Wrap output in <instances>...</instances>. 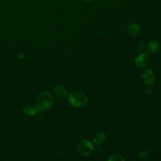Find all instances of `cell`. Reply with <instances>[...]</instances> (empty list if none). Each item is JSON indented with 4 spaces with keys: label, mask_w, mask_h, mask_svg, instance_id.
Returning a JSON list of instances; mask_svg holds the SVG:
<instances>
[{
    "label": "cell",
    "mask_w": 161,
    "mask_h": 161,
    "mask_svg": "<svg viewBox=\"0 0 161 161\" xmlns=\"http://www.w3.org/2000/svg\"><path fill=\"white\" fill-rule=\"evenodd\" d=\"M68 102L74 107L81 108L87 104L88 99L83 92L80 91H75L69 96Z\"/></svg>",
    "instance_id": "6da1fadb"
},
{
    "label": "cell",
    "mask_w": 161,
    "mask_h": 161,
    "mask_svg": "<svg viewBox=\"0 0 161 161\" xmlns=\"http://www.w3.org/2000/svg\"><path fill=\"white\" fill-rule=\"evenodd\" d=\"M53 104V97L49 92L40 93L36 98V106L42 111L50 108Z\"/></svg>",
    "instance_id": "7a4b0ae2"
},
{
    "label": "cell",
    "mask_w": 161,
    "mask_h": 161,
    "mask_svg": "<svg viewBox=\"0 0 161 161\" xmlns=\"http://www.w3.org/2000/svg\"><path fill=\"white\" fill-rule=\"evenodd\" d=\"M94 148L92 143L91 141L86 140L80 142L77 147V152L79 154L83 156L90 155L93 152Z\"/></svg>",
    "instance_id": "3957f363"
},
{
    "label": "cell",
    "mask_w": 161,
    "mask_h": 161,
    "mask_svg": "<svg viewBox=\"0 0 161 161\" xmlns=\"http://www.w3.org/2000/svg\"><path fill=\"white\" fill-rule=\"evenodd\" d=\"M150 62V57L147 53H141L135 58V65L140 68L146 67Z\"/></svg>",
    "instance_id": "277c9868"
},
{
    "label": "cell",
    "mask_w": 161,
    "mask_h": 161,
    "mask_svg": "<svg viewBox=\"0 0 161 161\" xmlns=\"http://www.w3.org/2000/svg\"><path fill=\"white\" fill-rule=\"evenodd\" d=\"M142 80L147 85L151 84L155 80V74L153 71L150 69H146L142 74Z\"/></svg>",
    "instance_id": "5b68a950"
},
{
    "label": "cell",
    "mask_w": 161,
    "mask_h": 161,
    "mask_svg": "<svg viewBox=\"0 0 161 161\" xmlns=\"http://www.w3.org/2000/svg\"><path fill=\"white\" fill-rule=\"evenodd\" d=\"M54 93L59 99H64L67 97V92L66 89L60 85H57L54 87Z\"/></svg>",
    "instance_id": "8992f818"
},
{
    "label": "cell",
    "mask_w": 161,
    "mask_h": 161,
    "mask_svg": "<svg viewBox=\"0 0 161 161\" xmlns=\"http://www.w3.org/2000/svg\"><path fill=\"white\" fill-rule=\"evenodd\" d=\"M39 109H40L37 106H35L34 104H29L25 107L24 112L27 115L33 116L38 111Z\"/></svg>",
    "instance_id": "52a82bcc"
},
{
    "label": "cell",
    "mask_w": 161,
    "mask_h": 161,
    "mask_svg": "<svg viewBox=\"0 0 161 161\" xmlns=\"http://www.w3.org/2000/svg\"><path fill=\"white\" fill-rule=\"evenodd\" d=\"M140 26L136 23L130 24L127 27V32L130 35H136L140 32Z\"/></svg>",
    "instance_id": "ba28073f"
},
{
    "label": "cell",
    "mask_w": 161,
    "mask_h": 161,
    "mask_svg": "<svg viewBox=\"0 0 161 161\" xmlns=\"http://www.w3.org/2000/svg\"><path fill=\"white\" fill-rule=\"evenodd\" d=\"M106 140L105 134L103 132L96 133L93 138V142L96 145L102 144Z\"/></svg>",
    "instance_id": "9c48e42d"
},
{
    "label": "cell",
    "mask_w": 161,
    "mask_h": 161,
    "mask_svg": "<svg viewBox=\"0 0 161 161\" xmlns=\"http://www.w3.org/2000/svg\"><path fill=\"white\" fill-rule=\"evenodd\" d=\"M159 47V43L157 41H151L147 46V50L150 53L155 52Z\"/></svg>",
    "instance_id": "30bf717a"
},
{
    "label": "cell",
    "mask_w": 161,
    "mask_h": 161,
    "mask_svg": "<svg viewBox=\"0 0 161 161\" xmlns=\"http://www.w3.org/2000/svg\"><path fill=\"white\" fill-rule=\"evenodd\" d=\"M108 160L110 161H123L125 158L121 155H111L108 158Z\"/></svg>",
    "instance_id": "8fae6325"
},
{
    "label": "cell",
    "mask_w": 161,
    "mask_h": 161,
    "mask_svg": "<svg viewBox=\"0 0 161 161\" xmlns=\"http://www.w3.org/2000/svg\"><path fill=\"white\" fill-rule=\"evenodd\" d=\"M136 47L138 51L140 52L143 51L145 49V43L142 42H138L136 43Z\"/></svg>",
    "instance_id": "7c38bea8"
},
{
    "label": "cell",
    "mask_w": 161,
    "mask_h": 161,
    "mask_svg": "<svg viewBox=\"0 0 161 161\" xmlns=\"http://www.w3.org/2000/svg\"><path fill=\"white\" fill-rule=\"evenodd\" d=\"M139 156L142 158H145L148 156V152L147 151H141L139 153Z\"/></svg>",
    "instance_id": "4fadbf2b"
},
{
    "label": "cell",
    "mask_w": 161,
    "mask_h": 161,
    "mask_svg": "<svg viewBox=\"0 0 161 161\" xmlns=\"http://www.w3.org/2000/svg\"><path fill=\"white\" fill-rule=\"evenodd\" d=\"M145 93L147 94V95H150L151 94V93H152V89L150 88V87H149V86H148V87H147L146 88H145Z\"/></svg>",
    "instance_id": "5bb4252c"
},
{
    "label": "cell",
    "mask_w": 161,
    "mask_h": 161,
    "mask_svg": "<svg viewBox=\"0 0 161 161\" xmlns=\"http://www.w3.org/2000/svg\"><path fill=\"white\" fill-rule=\"evenodd\" d=\"M94 150L96 151V152H97V153H101V152H103V148H101V147H96V148H94Z\"/></svg>",
    "instance_id": "9a60e30c"
},
{
    "label": "cell",
    "mask_w": 161,
    "mask_h": 161,
    "mask_svg": "<svg viewBox=\"0 0 161 161\" xmlns=\"http://www.w3.org/2000/svg\"><path fill=\"white\" fill-rule=\"evenodd\" d=\"M86 2H87V3H91V2H92V1H95V0H84Z\"/></svg>",
    "instance_id": "2e32d148"
}]
</instances>
